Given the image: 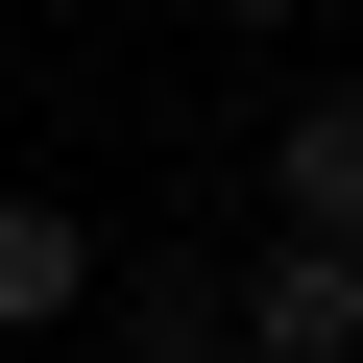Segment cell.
Instances as JSON below:
<instances>
[{"instance_id":"1","label":"cell","mask_w":363,"mask_h":363,"mask_svg":"<svg viewBox=\"0 0 363 363\" xmlns=\"http://www.w3.org/2000/svg\"><path fill=\"white\" fill-rule=\"evenodd\" d=\"M242 363H363V242H291V218H267V267H242Z\"/></svg>"},{"instance_id":"2","label":"cell","mask_w":363,"mask_h":363,"mask_svg":"<svg viewBox=\"0 0 363 363\" xmlns=\"http://www.w3.org/2000/svg\"><path fill=\"white\" fill-rule=\"evenodd\" d=\"M97 291H121V267H97V218H73V194H0V339L49 363V339H73Z\"/></svg>"},{"instance_id":"3","label":"cell","mask_w":363,"mask_h":363,"mask_svg":"<svg viewBox=\"0 0 363 363\" xmlns=\"http://www.w3.org/2000/svg\"><path fill=\"white\" fill-rule=\"evenodd\" d=\"M267 218L291 242H363V97L339 73H291V121H267Z\"/></svg>"},{"instance_id":"4","label":"cell","mask_w":363,"mask_h":363,"mask_svg":"<svg viewBox=\"0 0 363 363\" xmlns=\"http://www.w3.org/2000/svg\"><path fill=\"white\" fill-rule=\"evenodd\" d=\"M121 363H242V267H121Z\"/></svg>"},{"instance_id":"5","label":"cell","mask_w":363,"mask_h":363,"mask_svg":"<svg viewBox=\"0 0 363 363\" xmlns=\"http://www.w3.org/2000/svg\"><path fill=\"white\" fill-rule=\"evenodd\" d=\"M218 25H315V0H218Z\"/></svg>"},{"instance_id":"6","label":"cell","mask_w":363,"mask_h":363,"mask_svg":"<svg viewBox=\"0 0 363 363\" xmlns=\"http://www.w3.org/2000/svg\"><path fill=\"white\" fill-rule=\"evenodd\" d=\"M0 363H25V339H0Z\"/></svg>"}]
</instances>
